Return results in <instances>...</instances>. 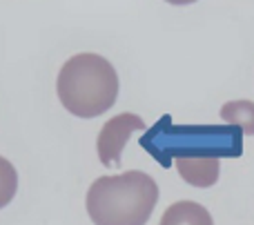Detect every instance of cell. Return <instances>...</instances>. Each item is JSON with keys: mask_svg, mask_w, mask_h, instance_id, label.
<instances>
[{"mask_svg": "<svg viewBox=\"0 0 254 225\" xmlns=\"http://www.w3.org/2000/svg\"><path fill=\"white\" fill-rule=\"evenodd\" d=\"M158 201V185L149 174L131 172L101 176L87 190V214L94 225H145Z\"/></svg>", "mask_w": 254, "mask_h": 225, "instance_id": "1", "label": "cell"}, {"mask_svg": "<svg viewBox=\"0 0 254 225\" xmlns=\"http://www.w3.org/2000/svg\"><path fill=\"white\" fill-rule=\"evenodd\" d=\"M58 98L69 114L96 118L119 98V74L98 54H76L58 71Z\"/></svg>", "mask_w": 254, "mask_h": 225, "instance_id": "2", "label": "cell"}, {"mask_svg": "<svg viewBox=\"0 0 254 225\" xmlns=\"http://www.w3.org/2000/svg\"><path fill=\"white\" fill-rule=\"evenodd\" d=\"M239 132L241 129H223V127H172L170 132L158 134L149 132V136H156L172 145L167 147V154L172 159L176 156H194V154H212V156H239ZM161 156V154H158Z\"/></svg>", "mask_w": 254, "mask_h": 225, "instance_id": "3", "label": "cell"}, {"mask_svg": "<svg viewBox=\"0 0 254 225\" xmlns=\"http://www.w3.org/2000/svg\"><path fill=\"white\" fill-rule=\"evenodd\" d=\"M143 129H145V120L136 114H129V112H123V114L110 118L103 125L96 141L101 163L105 168L121 165V154H123V147L127 145L129 136L134 132H143Z\"/></svg>", "mask_w": 254, "mask_h": 225, "instance_id": "4", "label": "cell"}, {"mask_svg": "<svg viewBox=\"0 0 254 225\" xmlns=\"http://www.w3.org/2000/svg\"><path fill=\"white\" fill-rule=\"evenodd\" d=\"M221 156L212 154H194V156H176L174 165L179 176L194 187H212L219 181L221 174Z\"/></svg>", "mask_w": 254, "mask_h": 225, "instance_id": "5", "label": "cell"}, {"mask_svg": "<svg viewBox=\"0 0 254 225\" xmlns=\"http://www.w3.org/2000/svg\"><path fill=\"white\" fill-rule=\"evenodd\" d=\"M158 225H214L212 214L196 201H179L170 205Z\"/></svg>", "mask_w": 254, "mask_h": 225, "instance_id": "6", "label": "cell"}, {"mask_svg": "<svg viewBox=\"0 0 254 225\" xmlns=\"http://www.w3.org/2000/svg\"><path fill=\"white\" fill-rule=\"evenodd\" d=\"M221 118L228 125L241 129L248 136H254V103L252 101H230L221 107Z\"/></svg>", "mask_w": 254, "mask_h": 225, "instance_id": "7", "label": "cell"}, {"mask_svg": "<svg viewBox=\"0 0 254 225\" xmlns=\"http://www.w3.org/2000/svg\"><path fill=\"white\" fill-rule=\"evenodd\" d=\"M18 190V172L7 159L0 156V210L7 208Z\"/></svg>", "mask_w": 254, "mask_h": 225, "instance_id": "8", "label": "cell"}, {"mask_svg": "<svg viewBox=\"0 0 254 225\" xmlns=\"http://www.w3.org/2000/svg\"><path fill=\"white\" fill-rule=\"evenodd\" d=\"M165 2H170V4H192V2H196V0H165Z\"/></svg>", "mask_w": 254, "mask_h": 225, "instance_id": "9", "label": "cell"}]
</instances>
